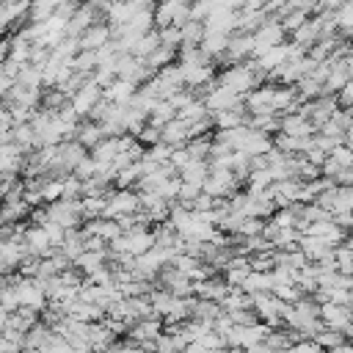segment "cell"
<instances>
[{"label": "cell", "mask_w": 353, "mask_h": 353, "mask_svg": "<svg viewBox=\"0 0 353 353\" xmlns=\"http://www.w3.org/2000/svg\"><path fill=\"white\" fill-rule=\"evenodd\" d=\"M141 207V196L138 193H132V190H127V188H121V190H110V196H108V207H105V218H119V215H124V212H135Z\"/></svg>", "instance_id": "1"}, {"label": "cell", "mask_w": 353, "mask_h": 353, "mask_svg": "<svg viewBox=\"0 0 353 353\" xmlns=\"http://www.w3.org/2000/svg\"><path fill=\"white\" fill-rule=\"evenodd\" d=\"M339 22H342V25H353V6H347V8L339 14Z\"/></svg>", "instance_id": "14"}, {"label": "cell", "mask_w": 353, "mask_h": 353, "mask_svg": "<svg viewBox=\"0 0 353 353\" xmlns=\"http://www.w3.org/2000/svg\"><path fill=\"white\" fill-rule=\"evenodd\" d=\"M11 273V268L6 265V259H3V254H0V276H8Z\"/></svg>", "instance_id": "15"}, {"label": "cell", "mask_w": 353, "mask_h": 353, "mask_svg": "<svg viewBox=\"0 0 353 353\" xmlns=\"http://www.w3.org/2000/svg\"><path fill=\"white\" fill-rule=\"evenodd\" d=\"M14 83H17L14 77H8L6 72H0V99H3V97H8V91H11V85H14Z\"/></svg>", "instance_id": "12"}, {"label": "cell", "mask_w": 353, "mask_h": 353, "mask_svg": "<svg viewBox=\"0 0 353 353\" xmlns=\"http://www.w3.org/2000/svg\"><path fill=\"white\" fill-rule=\"evenodd\" d=\"M273 223H276V226H295V218H292L290 210H281V212L273 215Z\"/></svg>", "instance_id": "11"}, {"label": "cell", "mask_w": 353, "mask_h": 353, "mask_svg": "<svg viewBox=\"0 0 353 353\" xmlns=\"http://www.w3.org/2000/svg\"><path fill=\"white\" fill-rule=\"evenodd\" d=\"M41 199H44V204L47 201H55V199H63V179H58V176L47 179L41 185Z\"/></svg>", "instance_id": "8"}, {"label": "cell", "mask_w": 353, "mask_h": 353, "mask_svg": "<svg viewBox=\"0 0 353 353\" xmlns=\"http://www.w3.org/2000/svg\"><path fill=\"white\" fill-rule=\"evenodd\" d=\"M323 317L328 320V323H334V325H345V314L339 312V306H334V303H328V306H323Z\"/></svg>", "instance_id": "9"}, {"label": "cell", "mask_w": 353, "mask_h": 353, "mask_svg": "<svg viewBox=\"0 0 353 353\" xmlns=\"http://www.w3.org/2000/svg\"><path fill=\"white\" fill-rule=\"evenodd\" d=\"M301 25H303V11H295V14L284 17V22H281V28H284V30H298Z\"/></svg>", "instance_id": "10"}, {"label": "cell", "mask_w": 353, "mask_h": 353, "mask_svg": "<svg viewBox=\"0 0 353 353\" xmlns=\"http://www.w3.org/2000/svg\"><path fill=\"white\" fill-rule=\"evenodd\" d=\"M110 39V28L108 25H91L80 33V50H97L102 44H108Z\"/></svg>", "instance_id": "5"}, {"label": "cell", "mask_w": 353, "mask_h": 353, "mask_svg": "<svg viewBox=\"0 0 353 353\" xmlns=\"http://www.w3.org/2000/svg\"><path fill=\"white\" fill-rule=\"evenodd\" d=\"M11 55V39H0V63Z\"/></svg>", "instance_id": "13"}, {"label": "cell", "mask_w": 353, "mask_h": 353, "mask_svg": "<svg viewBox=\"0 0 353 353\" xmlns=\"http://www.w3.org/2000/svg\"><path fill=\"white\" fill-rule=\"evenodd\" d=\"M0 245H3V240H0Z\"/></svg>", "instance_id": "16"}, {"label": "cell", "mask_w": 353, "mask_h": 353, "mask_svg": "<svg viewBox=\"0 0 353 353\" xmlns=\"http://www.w3.org/2000/svg\"><path fill=\"white\" fill-rule=\"evenodd\" d=\"M105 135H102V127L99 124H77V141L83 143V146H97L99 141H102Z\"/></svg>", "instance_id": "7"}, {"label": "cell", "mask_w": 353, "mask_h": 353, "mask_svg": "<svg viewBox=\"0 0 353 353\" xmlns=\"http://www.w3.org/2000/svg\"><path fill=\"white\" fill-rule=\"evenodd\" d=\"M251 69H254V63L251 66H232L229 72H223L221 74V85H226L229 91H234V94H248L251 88H254V74H251Z\"/></svg>", "instance_id": "2"}, {"label": "cell", "mask_w": 353, "mask_h": 353, "mask_svg": "<svg viewBox=\"0 0 353 353\" xmlns=\"http://www.w3.org/2000/svg\"><path fill=\"white\" fill-rule=\"evenodd\" d=\"M135 94V83L132 80H124V77H116L110 85L102 88V99H110V102H119V105H127Z\"/></svg>", "instance_id": "4"}, {"label": "cell", "mask_w": 353, "mask_h": 353, "mask_svg": "<svg viewBox=\"0 0 353 353\" xmlns=\"http://www.w3.org/2000/svg\"><path fill=\"white\" fill-rule=\"evenodd\" d=\"M102 99V85L91 77V80H85L77 91H74V97L69 99L72 105H74V110L80 113V116H85V113H91L94 110V105Z\"/></svg>", "instance_id": "3"}, {"label": "cell", "mask_w": 353, "mask_h": 353, "mask_svg": "<svg viewBox=\"0 0 353 353\" xmlns=\"http://www.w3.org/2000/svg\"><path fill=\"white\" fill-rule=\"evenodd\" d=\"M0 215L3 221H22L30 215V204L25 199H14V201H3L0 204Z\"/></svg>", "instance_id": "6"}]
</instances>
